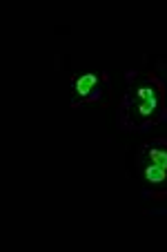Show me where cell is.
I'll list each match as a JSON object with an SVG mask.
<instances>
[{"label":"cell","mask_w":167,"mask_h":252,"mask_svg":"<svg viewBox=\"0 0 167 252\" xmlns=\"http://www.w3.org/2000/svg\"><path fill=\"white\" fill-rule=\"evenodd\" d=\"M96 87H98V76L96 74H81V76L74 78V92H76L78 98L89 96V92H94Z\"/></svg>","instance_id":"3957f363"},{"label":"cell","mask_w":167,"mask_h":252,"mask_svg":"<svg viewBox=\"0 0 167 252\" xmlns=\"http://www.w3.org/2000/svg\"><path fill=\"white\" fill-rule=\"evenodd\" d=\"M140 170H143V179L149 188H165L167 186V170L163 165H158V163H154L152 158L143 157Z\"/></svg>","instance_id":"7a4b0ae2"},{"label":"cell","mask_w":167,"mask_h":252,"mask_svg":"<svg viewBox=\"0 0 167 252\" xmlns=\"http://www.w3.org/2000/svg\"><path fill=\"white\" fill-rule=\"evenodd\" d=\"M145 157L152 158L154 163H158V165H163L167 170V148L165 145H161V143L147 145V148H145Z\"/></svg>","instance_id":"277c9868"},{"label":"cell","mask_w":167,"mask_h":252,"mask_svg":"<svg viewBox=\"0 0 167 252\" xmlns=\"http://www.w3.org/2000/svg\"><path fill=\"white\" fill-rule=\"evenodd\" d=\"M158 107H161V94H158V85L152 81L140 83L129 98V116L139 123L154 119L158 114Z\"/></svg>","instance_id":"6da1fadb"}]
</instances>
